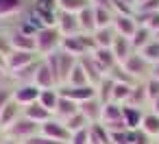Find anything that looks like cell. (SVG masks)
I'll return each instance as SVG.
<instances>
[{
    "label": "cell",
    "instance_id": "obj_6",
    "mask_svg": "<svg viewBox=\"0 0 159 144\" xmlns=\"http://www.w3.org/2000/svg\"><path fill=\"white\" fill-rule=\"evenodd\" d=\"M59 94L81 105V103H85V100L96 98V96H98V90H96V85H83V87H70V85H61V87H59Z\"/></svg>",
    "mask_w": 159,
    "mask_h": 144
},
{
    "label": "cell",
    "instance_id": "obj_21",
    "mask_svg": "<svg viewBox=\"0 0 159 144\" xmlns=\"http://www.w3.org/2000/svg\"><path fill=\"white\" fill-rule=\"evenodd\" d=\"M79 26H81V33H85V35H92L94 31H96V11H94V5L89 2L79 16Z\"/></svg>",
    "mask_w": 159,
    "mask_h": 144
},
{
    "label": "cell",
    "instance_id": "obj_47",
    "mask_svg": "<svg viewBox=\"0 0 159 144\" xmlns=\"http://www.w3.org/2000/svg\"><path fill=\"white\" fill-rule=\"evenodd\" d=\"M13 98V90L11 87H0V111H2V107Z\"/></svg>",
    "mask_w": 159,
    "mask_h": 144
},
{
    "label": "cell",
    "instance_id": "obj_12",
    "mask_svg": "<svg viewBox=\"0 0 159 144\" xmlns=\"http://www.w3.org/2000/svg\"><path fill=\"white\" fill-rule=\"evenodd\" d=\"M22 116V107L11 98L5 107H2V111H0V131H5V129H9L18 118Z\"/></svg>",
    "mask_w": 159,
    "mask_h": 144
},
{
    "label": "cell",
    "instance_id": "obj_51",
    "mask_svg": "<svg viewBox=\"0 0 159 144\" xmlns=\"http://www.w3.org/2000/svg\"><path fill=\"white\" fill-rule=\"evenodd\" d=\"M0 66H2V68H7V57L2 55V50H0Z\"/></svg>",
    "mask_w": 159,
    "mask_h": 144
},
{
    "label": "cell",
    "instance_id": "obj_31",
    "mask_svg": "<svg viewBox=\"0 0 159 144\" xmlns=\"http://www.w3.org/2000/svg\"><path fill=\"white\" fill-rule=\"evenodd\" d=\"M116 83V81H113ZM135 85H124V83H116L113 85V94H111V103H118V105H126L129 103V96L133 92Z\"/></svg>",
    "mask_w": 159,
    "mask_h": 144
},
{
    "label": "cell",
    "instance_id": "obj_36",
    "mask_svg": "<svg viewBox=\"0 0 159 144\" xmlns=\"http://www.w3.org/2000/svg\"><path fill=\"white\" fill-rule=\"evenodd\" d=\"M144 103H148V96H146V87H144V81H142V83H137V85L133 87V92H131L126 105H129V107H139V109H142Z\"/></svg>",
    "mask_w": 159,
    "mask_h": 144
},
{
    "label": "cell",
    "instance_id": "obj_29",
    "mask_svg": "<svg viewBox=\"0 0 159 144\" xmlns=\"http://www.w3.org/2000/svg\"><path fill=\"white\" fill-rule=\"evenodd\" d=\"M155 37H152V33L148 31V29H144V26H137V31H135V35L131 37V44H133V48H135V53H139L144 46H148L150 42H152Z\"/></svg>",
    "mask_w": 159,
    "mask_h": 144
},
{
    "label": "cell",
    "instance_id": "obj_38",
    "mask_svg": "<svg viewBox=\"0 0 159 144\" xmlns=\"http://www.w3.org/2000/svg\"><path fill=\"white\" fill-rule=\"evenodd\" d=\"M113 79H109V77H105L98 85H96V90H98V100L105 105V103H111V94H113Z\"/></svg>",
    "mask_w": 159,
    "mask_h": 144
},
{
    "label": "cell",
    "instance_id": "obj_49",
    "mask_svg": "<svg viewBox=\"0 0 159 144\" xmlns=\"http://www.w3.org/2000/svg\"><path fill=\"white\" fill-rule=\"evenodd\" d=\"M150 111H152V114H157V116H159V98H157V100H152V103H150Z\"/></svg>",
    "mask_w": 159,
    "mask_h": 144
},
{
    "label": "cell",
    "instance_id": "obj_11",
    "mask_svg": "<svg viewBox=\"0 0 159 144\" xmlns=\"http://www.w3.org/2000/svg\"><path fill=\"white\" fill-rule=\"evenodd\" d=\"M9 46L11 50H22V53H37V46H35V35H29V33H22L20 29L9 37Z\"/></svg>",
    "mask_w": 159,
    "mask_h": 144
},
{
    "label": "cell",
    "instance_id": "obj_14",
    "mask_svg": "<svg viewBox=\"0 0 159 144\" xmlns=\"http://www.w3.org/2000/svg\"><path fill=\"white\" fill-rule=\"evenodd\" d=\"M111 53H113V57H116V61H118V66H120V63H124V61L135 53V48H133V44H131L129 37L116 35V42H113V46H111Z\"/></svg>",
    "mask_w": 159,
    "mask_h": 144
},
{
    "label": "cell",
    "instance_id": "obj_5",
    "mask_svg": "<svg viewBox=\"0 0 159 144\" xmlns=\"http://www.w3.org/2000/svg\"><path fill=\"white\" fill-rule=\"evenodd\" d=\"M37 59H42L37 53H22V50H11V53L7 55V72H9V74H13V72H18V70H22V68H26V66L35 63Z\"/></svg>",
    "mask_w": 159,
    "mask_h": 144
},
{
    "label": "cell",
    "instance_id": "obj_52",
    "mask_svg": "<svg viewBox=\"0 0 159 144\" xmlns=\"http://www.w3.org/2000/svg\"><path fill=\"white\" fill-rule=\"evenodd\" d=\"M5 72H7V68H2V66H0V79H5Z\"/></svg>",
    "mask_w": 159,
    "mask_h": 144
},
{
    "label": "cell",
    "instance_id": "obj_45",
    "mask_svg": "<svg viewBox=\"0 0 159 144\" xmlns=\"http://www.w3.org/2000/svg\"><path fill=\"white\" fill-rule=\"evenodd\" d=\"M22 144H66V142H55V140H50V137H44L42 133H37V135L29 137V140H26V142H22Z\"/></svg>",
    "mask_w": 159,
    "mask_h": 144
},
{
    "label": "cell",
    "instance_id": "obj_13",
    "mask_svg": "<svg viewBox=\"0 0 159 144\" xmlns=\"http://www.w3.org/2000/svg\"><path fill=\"white\" fill-rule=\"evenodd\" d=\"M113 31H116V35L131 39V37L135 35V31H137L135 18H133V16H116V18H113Z\"/></svg>",
    "mask_w": 159,
    "mask_h": 144
},
{
    "label": "cell",
    "instance_id": "obj_3",
    "mask_svg": "<svg viewBox=\"0 0 159 144\" xmlns=\"http://www.w3.org/2000/svg\"><path fill=\"white\" fill-rule=\"evenodd\" d=\"M37 133H39V124L33 122V120H29V118H24V116H20L9 129L2 131L5 140L16 142V144H22V142H26L29 137H33V135H37Z\"/></svg>",
    "mask_w": 159,
    "mask_h": 144
},
{
    "label": "cell",
    "instance_id": "obj_18",
    "mask_svg": "<svg viewBox=\"0 0 159 144\" xmlns=\"http://www.w3.org/2000/svg\"><path fill=\"white\" fill-rule=\"evenodd\" d=\"M59 50H61V53L72 55L74 59H81V57H85V55H87V50H85V46H83L81 35H74V37H63V39H61V48H59Z\"/></svg>",
    "mask_w": 159,
    "mask_h": 144
},
{
    "label": "cell",
    "instance_id": "obj_30",
    "mask_svg": "<svg viewBox=\"0 0 159 144\" xmlns=\"http://www.w3.org/2000/svg\"><path fill=\"white\" fill-rule=\"evenodd\" d=\"M94 11H96V29H109V26H113L116 13L111 9H107V7H94Z\"/></svg>",
    "mask_w": 159,
    "mask_h": 144
},
{
    "label": "cell",
    "instance_id": "obj_41",
    "mask_svg": "<svg viewBox=\"0 0 159 144\" xmlns=\"http://www.w3.org/2000/svg\"><path fill=\"white\" fill-rule=\"evenodd\" d=\"M133 13H148V16L159 13V0H144V2H137Z\"/></svg>",
    "mask_w": 159,
    "mask_h": 144
},
{
    "label": "cell",
    "instance_id": "obj_53",
    "mask_svg": "<svg viewBox=\"0 0 159 144\" xmlns=\"http://www.w3.org/2000/svg\"><path fill=\"white\" fill-rule=\"evenodd\" d=\"M5 142V135H2V131H0V144H2Z\"/></svg>",
    "mask_w": 159,
    "mask_h": 144
},
{
    "label": "cell",
    "instance_id": "obj_42",
    "mask_svg": "<svg viewBox=\"0 0 159 144\" xmlns=\"http://www.w3.org/2000/svg\"><path fill=\"white\" fill-rule=\"evenodd\" d=\"M144 87H146V96H148V103H152V100H157L159 98V81L157 79H146L144 81Z\"/></svg>",
    "mask_w": 159,
    "mask_h": 144
},
{
    "label": "cell",
    "instance_id": "obj_17",
    "mask_svg": "<svg viewBox=\"0 0 159 144\" xmlns=\"http://www.w3.org/2000/svg\"><path fill=\"white\" fill-rule=\"evenodd\" d=\"M22 116L29 118V120H33V122H37L39 127H42L44 122H48V120L55 118V116H52L46 107H42L39 103H33V105H29V107H22Z\"/></svg>",
    "mask_w": 159,
    "mask_h": 144
},
{
    "label": "cell",
    "instance_id": "obj_7",
    "mask_svg": "<svg viewBox=\"0 0 159 144\" xmlns=\"http://www.w3.org/2000/svg\"><path fill=\"white\" fill-rule=\"evenodd\" d=\"M39 133L44 135V137H50V140H55V142H70V131L66 129V124L61 122V120H57V118H52V120H48V122H44L42 127H39Z\"/></svg>",
    "mask_w": 159,
    "mask_h": 144
},
{
    "label": "cell",
    "instance_id": "obj_48",
    "mask_svg": "<svg viewBox=\"0 0 159 144\" xmlns=\"http://www.w3.org/2000/svg\"><path fill=\"white\" fill-rule=\"evenodd\" d=\"M150 79H157V81H159V63L152 66V70H150Z\"/></svg>",
    "mask_w": 159,
    "mask_h": 144
},
{
    "label": "cell",
    "instance_id": "obj_22",
    "mask_svg": "<svg viewBox=\"0 0 159 144\" xmlns=\"http://www.w3.org/2000/svg\"><path fill=\"white\" fill-rule=\"evenodd\" d=\"M59 96H61V94H59ZM74 114H79V103H74V100L61 96V98H59V105H57V109H55V118L63 122V120H68V118L74 116Z\"/></svg>",
    "mask_w": 159,
    "mask_h": 144
},
{
    "label": "cell",
    "instance_id": "obj_32",
    "mask_svg": "<svg viewBox=\"0 0 159 144\" xmlns=\"http://www.w3.org/2000/svg\"><path fill=\"white\" fill-rule=\"evenodd\" d=\"M63 124H66V129L70 131V135L76 133V131H83V129H89V120H87L81 111L74 114V116H70L68 120H63Z\"/></svg>",
    "mask_w": 159,
    "mask_h": 144
},
{
    "label": "cell",
    "instance_id": "obj_19",
    "mask_svg": "<svg viewBox=\"0 0 159 144\" xmlns=\"http://www.w3.org/2000/svg\"><path fill=\"white\" fill-rule=\"evenodd\" d=\"M92 57H94V61L100 66V70L105 72V77L118 66V61H116V57H113V53H111V48H96L94 53H92Z\"/></svg>",
    "mask_w": 159,
    "mask_h": 144
},
{
    "label": "cell",
    "instance_id": "obj_50",
    "mask_svg": "<svg viewBox=\"0 0 159 144\" xmlns=\"http://www.w3.org/2000/svg\"><path fill=\"white\" fill-rule=\"evenodd\" d=\"M122 5H126V7H131L133 11H135V5H137V0H120Z\"/></svg>",
    "mask_w": 159,
    "mask_h": 144
},
{
    "label": "cell",
    "instance_id": "obj_2",
    "mask_svg": "<svg viewBox=\"0 0 159 144\" xmlns=\"http://www.w3.org/2000/svg\"><path fill=\"white\" fill-rule=\"evenodd\" d=\"M61 39L63 35L59 33L57 26H46V29H39L35 33V46H37V55L44 59L52 53H57L61 48Z\"/></svg>",
    "mask_w": 159,
    "mask_h": 144
},
{
    "label": "cell",
    "instance_id": "obj_44",
    "mask_svg": "<svg viewBox=\"0 0 159 144\" xmlns=\"http://www.w3.org/2000/svg\"><path fill=\"white\" fill-rule=\"evenodd\" d=\"M68 144H89V129H83V131L72 133Z\"/></svg>",
    "mask_w": 159,
    "mask_h": 144
},
{
    "label": "cell",
    "instance_id": "obj_43",
    "mask_svg": "<svg viewBox=\"0 0 159 144\" xmlns=\"http://www.w3.org/2000/svg\"><path fill=\"white\" fill-rule=\"evenodd\" d=\"M111 135V144H133L131 140V131H116V133H109Z\"/></svg>",
    "mask_w": 159,
    "mask_h": 144
},
{
    "label": "cell",
    "instance_id": "obj_8",
    "mask_svg": "<svg viewBox=\"0 0 159 144\" xmlns=\"http://www.w3.org/2000/svg\"><path fill=\"white\" fill-rule=\"evenodd\" d=\"M39 94H42V90L35 83H24V85H18L13 90V100L20 107H29V105H33V103L39 100Z\"/></svg>",
    "mask_w": 159,
    "mask_h": 144
},
{
    "label": "cell",
    "instance_id": "obj_54",
    "mask_svg": "<svg viewBox=\"0 0 159 144\" xmlns=\"http://www.w3.org/2000/svg\"><path fill=\"white\" fill-rule=\"evenodd\" d=\"M2 144H16V142H9V140H5V142H2Z\"/></svg>",
    "mask_w": 159,
    "mask_h": 144
},
{
    "label": "cell",
    "instance_id": "obj_46",
    "mask_svg": "<svg viewBox=\"0 0 159 144\" xmlns=\"http://www.w3.org/2000/svg\"><path fill=\"white\" fill-rule=\"evenodd\" d=\"M131 140H133V144H152V142H150V137H148L142 129L131 131Z\"/></svg>",
    "mask_w": 159,
    "mask_h": 144
},
{
    "label": "cell",
    "instance_id": "obj_4",
    "mask_svg": "<svg viewBox=\"0 0 159 144\" xmlns=\"http://www.w3.org/2000/svg\"><path fill=\"white\" fill-rule=\"evenodd\" d=\"M120 68H122L124 72H129L137 83H142V79H148V77H150V70H152V66L146 63L139 53H133L124 63H120Z\"/></svg>",
    "mask_w": 159,
    "mask_h": 144
},
{
    "label": "cell",
    "instance_id": "obj_15",
    "mask_svg": "<svg viewBox=\"0 0 159 144\" xmlns=\"http://www.w3.org/2000/svg\"><path fill=\"white\" fill-rule=\"evenodd\" d=\"M79 111L89 120V124H96V122H100V120H102V103L98 100V96H96V98H92V100L81 103V105H79Z\"/></svg>",
    "mask_w": 159,
    "mask_h": 144
},
{
    "label": "cell",
    "instance_id": "obj_33",
    "mask_svg": "<svg viewBox=\"0 0 159 144\" xmlns=\"http://www.w3.org/2000/svg\"><path fill=\"white\" fill-rule=\"evenodd\" d=\"M39 61H42V59H37L35 63H31V66H26V68H22V70L13 72L11 77H13L16 81H20V85H24V83H33L35 72H37V68H39Z\"/></svg>",
    "mask_w": 159,
    "mask_h": 144
},
{
    "label": "cell",
    "instance_id": "obj_27",
    "mask_svg": "<svg viewBox=\"0 0 159 144\" xmlns=\"http://www.w3.org/2000/svg\"><path fill=\"white\" fill-rule=\"evenodd\" d=\"M87 5H89V0H57L59 11H63V13H72V16H79Z\"/></svg>",
    "mask_w": 159,
    "mask_h": 144
},
{
    "label": "cell",
    "instance_id": "obj_20",
    "mask_svg": "<svg viewBox=\"0 0 159 144\" xmlns=\"http://www.w3.org/2000/svg\"><path fill=\"white\" fill-rule=\"evenodd\" d=\"M122 120H124V124H126L129 131H137L142 127V120H144V109L124 105L122 107Z\"/></svg>",
    "mask_w": 159,
    "mask_h": 144
},
{
    "label": "cell",
    "instance_id": "obj_26",
    "mask_svg": "<svg viewBox=\"0 0 159 144\" xmlns=\"http://www.w3.org/2000/svg\"><path fill=\"white\" fill-rule=\"evenodd\" d=\"M148 137H159V116L148 111L144 114V120H142V127H139Z\"/></svg>",
    "mask_w": 159,
    "mask_h": 144
},
{
    "label": "cell",
    "instance_id": "obj_9",
    "mask_svg": "<svg viewBox=\"0 0 159 144\" xmlns=\"http://www.w3.org/2000/svg\"><path fill=\"white\" fill-rule=\"evenodd\" d=\"M33 83H35L42 92H44V90H55V87H59V83H57V79H55V74H52L50 66L46 63V59H42V61H39V68H37V72H35Z\"/></svg>",
    "mask_w": 159,
    "mask_h": 144
},
{
    "label": "cell",
    "instance_id": "obj_34",
    "mask_svg": "<svg viewBox=\"0 0 159 144\" xmlns=\"http://www.w3.org/2000/svg\"><path fill=\"white\" fill-rule=\"evenodd\" d=\"M122 107H124V105H118V103H105V105H102V120H100V122H116V120H122Z\"/></svg>",
    "mask_w": 159,
    "mask_h": 144
},
{
    "label": "cell",
    "instance_id": "obj_39",
    "mask_svg": "<svg viewBox=\"0 0 159 144\" xmlns=\"http://www.w3.org/2000/svg\"><path fill=\"white\" fill-rule=\"evenodd\" d=\"M107 77H109V79H113L116 83H124V85H137V81H135V79H133L129 72H124L120 66H116V68H113V70H111Z\"/></svg>",
    "mask_w": 159,
    "mask_h": 144
},
{
    "label": "cell",
    "instance_id": "obj_25",
    "mask_svg": "<svg viewBox=\"0 0 159 144\" xmlns=\"http://www.w3.org/2000/svg\"><path fill=\"white\" fill-rule=\"evenodd\" d=\"M89 144H111V135L100 122L89 124Z\"/></svg>",
    "mask_w": 159,
    "mask_h": 144
},
{
    "label": "cell",
    "instance_id": "obj_1",
    "mask_svg": "<svg viewBox=\"0 0 159 144\" xmlns=\"http://www.w3.org/2000/svg\"><path fill=\"white\" fill-rule=\"evenodd\" d=\"M44 59H46V63L50 66V70H52V74H55L59 87L68 83V77H70L72 68H74L76 61H79V59H74L72 55L61 53V50H57V53H52V55H48V57H44Z\"/></svg>",
    "mask_w": 159,
    "mask_h": 144
},
{
    "label": "cell",
    "instance_id": "obj_23",
    "mask_svg": "<svg viewBox=\"0 0 159 144\" xmlns=\"http://www.w3.org/2000/svg\"><path fill=\"white\" fill-rule=\"evenodd\" d=\"M92 37H94V42H96L98 48H111L113 42H116V31H113V26H109V29H96L92 33Z\"/></svg>",
    "mask_w": 159,
    "mask_h": 144
},
{
    "label": "cell",
    "instance_id": "obj_24",
    "mask_svg": "<svg viewBox=\"0 0 159 144\" xmlns=\"http://www.w3.org/2000/svg\"><path fill=\"white\" fill-rule=\"evenodd\" d=\"M59 98H61V96H59V87H55V90H44V92L39 94V100H37V103H39L42 107H46V109L55 116V109H57V105H59Z\"/></svg>",
    "mask_w": 159,
    "mask_h": 144
},
{
    "label": "cell",
    "instance_id": "obj_55",
    "mask_svg": "<svg viewBox=\"0 0 159 144\" xmlns=\"http://www.w3.org/2000/svg\"><path fill=\"white\" fill-rule=\"evenodd\" d=\"M155 144H159V137H157V142H155Z\"/></svg>",
    "mask_w": 159,
    "mask_h": 144
},
{
    "label": "cell",
    "instance_id": "obj_10",
    "mask_svg": "<svg viewBox=\"0 0 159 144\" xmlns=\"http://www.w3.org/2000/svg\"><path fill=\"white\" fill-rule=\"evenodd\" d=\"M57 29L63 37H74V35H81V26H79V18L72 16V13H63L59 11L57 13Z\"/></svg>",
    "mask_w": 159,
    "mask_h": 144
},
{
    "label": "cell",
    "instance_id": "obj_40",
    "mask_svg": "<svg viewBox=\"0 0 159 144\" xmlns=\"http://www.w3.org/2000/svg\"><path fill=\"white\" fill-rule=\"evenodd\" d=\"M35 11L46 13V16H57L59 13L57 0H35Z\"/></svg>",
    "mask_w": 159,
    "mask_h": 144
},
{
    "label": "cell",
    "instance_id": "obj_35",
    "mask_svg": "<svg viewBox=\"0 0 159 144\" xmlns=\"http://www.w3.org/2000/svg\"><path fill=\"white\" fill-rule=\"evenodd\" d=\"M24 7V0H0V18H11L20 13Z\"/></svg>",
    "mask_w": 159,
    "mask_h": 144
},
{
    "label": "cell",
    "instance_id": "obj_16",
    "mask_svg": "<svg viewBox=\"0 0 159 144\" xmlns=\"http://www.w3.org/2000/svg\"><path fill=\"white\" fill-rule=\"evenodd\" d=\"M79 63L83 66V70H85V74H87V79H89V83H92V85H98V83L105 79V72L100 70V66L94 61V57H92V55L81 57V59H79Z\"/></svg>",
    "mask_w": 159,
    "mask_h": 144
},
{
    "label": "cell",
    "instance_id": "obj_56",
    "mask_svg": "<svg viewBox=\"0 0 159 144\" xmlns=\"http://www.w3.org/2000/svg\"><path fill=\"white\" fill-rule=\"evenodd\" d=\"M137 2H144V0H137Z\"/></svg>",
    "mask_w": 159,
    "mask_h": 144
},
{
    "label": "cell",
    "instance_id": "obj_28",
    "mask_svg": "<svg viewBox=\"0 0 159 144\" xmlns=\"http://www.w3.org/2000/svg\"><path fill=\"white\" fill-rule=\"evenodd\" d=\"M66 85H70V87H83V85H92L89 83V79H87V74H85V70H83V66L76 61V66L72 68V72H70V77H68V83Z\"/></svg>",
    "mask_w": 159,
    "mask_h": 144
},
{
    "label": "cell",
    "instance_id": "obj_37",
    "mask_svg": "<svg viewBox=\"0 0 159 144\" xmlns=\"http://www.w3.org/2000/svg\"><path fill=\"white\" fill-rule=\"evenodd\" d=\"M139 55H142V59H144L146 63H150V66L159 63V39H152L148 46H144V48L139 50Z\"/></svg>",
    "mask_w": 159,
    "mask_h": 144
}]
</instances>
